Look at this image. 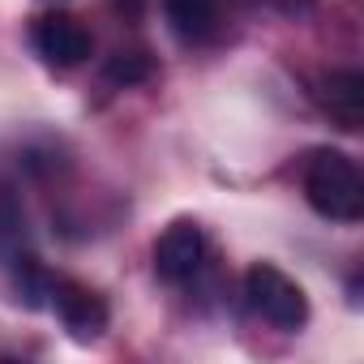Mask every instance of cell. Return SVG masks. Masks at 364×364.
<instances>
[{"mask_svg": "<svg viewBox=\"0 0 364 364\" xmlns=\"http://www.w3.org/2000/svg\"><path fill=\"white\" fill-rule=\"evenodd\" d=\"M304 198L330 223H360L364 215V180L351 154L343 150H313L304 163Z\"/></svg>", "mask_w": 364, "mask_h": 364, "instance_id": "obj_1", "label": "cell"}, {"mask_svg": "<svg viewBox=\"0 0 364 364\" xmlns=\"http://www.w3.org/2000/svg\"><path fill=\"white\" fill-rule=\"evenodd\" d=\"M245 304L262 321H270L279 330H300L309 321V296H304V287L296 279H287L270 262H257V266L245 270Z\"/></svg>", "mask_w": 364, "mask_h": 364, "instance_id": "obj_2", "label": "cell"}, {"mask_svg": "<svg viewBox=\"0 0 364 364\" xmlns=\"http://www.w3.org/2000/svg\"><path fill=\"white\" fill-rule=\"evenodd\" d=\"M206 262V232L193 219H176L159 240H154V274L171 287L189 283Z\"/></svg>", "mask_w": 364, "mask_h": 364, "instance_id": "obj_3", "label": "cell"}, {"mask_svg": "<svg viewBox=\"0 0 364 364\" xmlns=\"http://www.w3.org/2000/svg\"><path fill=\"white\" fill-rule=\"evenodd\" d=\"M31 43H35V52H39V60L52 65V69H77V65L90 60V52H95L90 31H86L73 14H43V18L35 22V31H31Z\"/></svg>", "mask_w": 364, "mask_h": 364, "instance_id": "obj_4", "label": "cell"}, {"mask_svg": "<svg viewBox=\"0 0 364 364\" xmlns=\"http://www.w3.org/2000/svg\"><path fill=\"white\" fill-rule=\"evenodd\" d=\"M52 313L60 317V326L77 338V343H90L107 330V300L99 291H90L86 283H73V279H52V296H48Z\"/></svg>", "mask_w": 364, "mask_h": 364, "instance_id": "obj_5", "label": "cell"}, {"mask_svg": "<svg viewBox=\"0 0 364 364\" xmlns=\"http://www.w3.org/2000/svg\"><path fill=\"white\" fill-rule=\"evenodd\" d=\"M313 99L338 129H360L364 124V77L355 69H330L326 77L313 82Z\"/></svg>", "mask_w": 364, "mask_h": 364, "instance_id": "obj_6", "label": "cell"}, {"mask_svg": "<svg viewBox=\"0 0 364 364\" xmlns=\"http://www.w3.org/2000/svg\"><path fill=\"white\" fill-rule=\"evenodd\" d=\"M163 14L176 39L185 43H206L219 31V14H223V0H163Z\"/></svg>", "mask_w": 364, "mask_h": 364, "instance_id": "obj_7", "label": "cell"}, {"mask_svg": "<svg viewBox=\"0 0 364 364\" xmlns=\"http://www.w3.org/2000/svg\"><path fill=\"white\" fill-rule=\"evenodd\" d=\"M103 77H107L112 86H141V82L154 77V56H150L146 48H120V52L107 56Z\"/></svg>", "mask_w": 364, "mask_h": 364, "instance_id": "obj_8", "label": "cell"}, {"mask_svg": "<svg viewBox=\"0 0 364 364\" xmlns=\"http://www.w3.org/2000/svg\"><path fill=\"white\" fill-rule=\"evenodd\" d=\"M14 287H18V300L26 309H43L52 296V274L35 257H14Z\"/></svg>", "mask_w": 364, "mask_h": 364, "instance_id": "obj_9", "label": "cell"}, {"mask_svg": "<svg viewBox=\"0 0 364 364\" xmlns=\"http://www.w3.org/2000/svg\"><path fill=\"white\" fill-rule=\"evenodd\" d=\"M257 5H270V9H283V14H296V9H304L300 0H257Z\"/></svg>", "mask_w": 364, "mask_h": 364, "instance_id": "obj_10", "label": "cell"}, {"mask_svg": "<svg viewBox=\"0 0 364 364\" xmlns=\"http://www.w3.org/2000/svg\"><path fill=\"white\" fill-rule=\"evenodd\" d=\"M52 5H56V0H52Z\"/></svg>", "mask_w": 364, "mask_h": 364, "instance_id": "obj_11", "label": "cell"}]
</instances>
